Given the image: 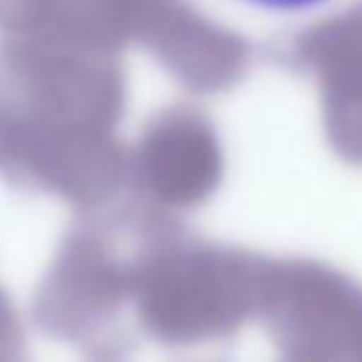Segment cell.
Here are the masks:
<instances>
[{
	"instance_id": "6da1fadb",
	"label": "cell",
	"mask_w": 362,
	"mask_h": 362,
	"mask_svg": "<svg viewBox=\"0 0 362 362\" xmlns=\"http://www.w3.org/2000/svg\"><path fill=\"white\" fill-rule=\"evenodd\" d=\"M122 79L96 48L6 37L0 42V175L82 212L110 206L127 181L113 136Z\"/></svg>"
},
{
	"instance_id": "7a4b0ae2",
	"label": "cell",
	"mask_w": 362,
	"mask_h": 362,
	"mask_svg": "<svg viewBox=\"0 0 362 362\" xmlns=\"http://www.w3.org/2000/svg\"><path fill=\"white\" fill-rule=\"evenodd\" d=\"M167 218L147 201L85 212L62 238L34 291V322L96 362L122 356L130 348L122 320L133 308L136 260Z\"/></svg>"
},
{
	"instance_id": "3957f363",
	"label": "cell",
	"mask_w": 362,
	"mask_h": 362,
	"mask_svg": "<svg viewBox=\"0 0 362 362\" xmlns=\"http://www.w3.org/2000/svg\"><path fill=\"white\" fill-rule=\"evenodd\" d=\"M263 255L189 238L167 218L136 260L133 317L164 345L235 334L252 314Z\"/></svg>"
},
{
	"instance_id": "277c9868",
	"label": "cell",
	"mask_w": 362,
	"mask_h": 362,
	"mask_svg": "<svg viewBox=\"0 0 362 362\" xmlns=\"http://www.w3.org/2000/svg\"><path fill=\"white\" fill-rule=\"evenodd\" d=\"M255 317L283 362H356L362 354V286L305 257H263Z\"/></svg>"
},
{
	"instance_id": "5b68a950",
	"label": "cell",
	"mask_w": 362,
	"mask_h": 362,
	"mask_svg": "<svg viewBox=\"0 0 362 362\" xmlns=\"http://www.w3.org/2000/svg\"><path fill=\"white\" fill-rule=\"evenodd\" d=\"M223 175V158L209 124L187 110L158 116L127 158V181L158 209L204 204Z\"/></svg>"
},
{
	"instance_id": "8992f818",
	"label": "cell",
	"mask_w": 362,
	"mask_h": 362,
	"mask_svg": "<svg viewBox=\"0 0 362 362\" xmlns=\"http://www.w3.org/2000/svg\"><path fill=\"white\" fill-rule=\"evenodd\" d=\"M0 31L85 48H99L110 37L96 0H0Z\"/></svg>"
},
{
	"instance_id": "52a82bcc",
	"label": "cell",
	"mask_w": 362,
	"mask_h": 362,
	"mask_svg": "<svg viewBox=\"0 0 362 362\" xmlns=\"http://www.w3.org/2000/svg\"><path fill=\"white\" fill-rule=\"evenodd\" d=\"M0 362H28L20 317L3 288H0Z\"/></svg>"
},
{
	"instance_id": "ba28073f",
	"label": "cell",
	"mask_w": 362,
	"mask_h": 362,
	"mask_svg": "<svg viewBox=\"0 0 362 362\" xmlns=\"http://www.w3.org/2000/svg\"><path fill=\"white\" fill-rule=\"evenodd\" d=\"M246 6L263 8V11H277V14H294V11H311L328 0H240Z\"/></svg>"
},
{
	"instance_id": "9c48e42d",
	"label": "cell",
	"mask_w": 362,
	"mask_h": 362,
	"mask_svg": "<svg viewBox=\"0 0 362 362\" xmlns=\"http://www.w3.org/2000/svg\"><path fill=\"white\" fill-rule=\"evenodd\" d=\"M356 362H362V354H359V356H356Z\"/></svg>"
}]
</instances>
